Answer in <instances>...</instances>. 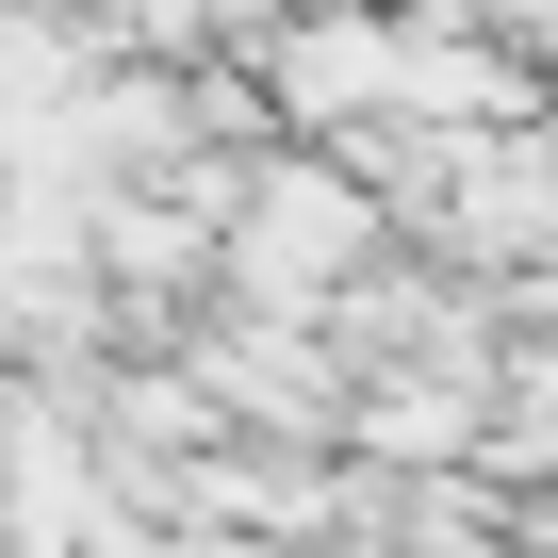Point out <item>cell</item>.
<instances>
[{"label": "cell", "mask_w": 558, "mask_h": 558, "mask_svg": "<svg viewBox=\"0 0 558 558\" xmlns=\"http://www.w3.org/2000/svg\"><path fill=\"white\" fill-rule=\"evenodd\" d=\"M509 34H525V50H558V0H509Z\"/></svg>", "instance_id": "obj_1"}]
</instances>
